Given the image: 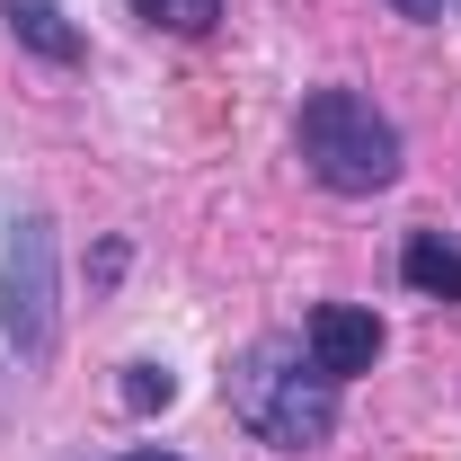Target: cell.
I'll return each instance as SVG.
<instances>
[{
  "mask_svg": "<svg viewBox=\"0 0 461 461\" xmlns=\"http://www.w3.org/2000/svg\"><path fill=\"white\" fill-rule=\"evenodd\" d=\"M222 400H230V417H240L258 444H276V453H311V444H329V426H338V382L311 364L302 338H258L222 373Z\"/></svg>",
  "mask_w": 461,
  "mask_h": 461,
  "instance_id": "1",
  "label": "cell"
},
{
  "mask_svg": "<svg viewBox=\"0 0 461 461\" xmlns=\"http://www.w3.org/2000/svg\"><path fill=\"white\" fill-rule=\"evenodd\" d=\"M293 142H302V169L320 177L329 195H382V186H400V124L364 89H311L302 115H293Z\"/></svg>",
  "mask_w": 461,
  "mask_h": 461,
  "instance_id": "2",
  "label": "cell"
},
{
  "mask_svg": "<svg viewBox=\"0 0 461 461\" xmlns=\"http://www.w3.org/2000/svg\"><path fill=\"white\" fill-rule=\"evenodd\" d=\"M0 329L27 364L54 355V230L36 222H9V258H0Z\"/></svg>",
  "mask_w": 461,
  "mask_h": 461,
  "instance_id": "3",
  "label": "cell"
},
{
  "mask_svg": "<svg viewBox=\"0 0 461 461\" xmlns=\"http://www.w3.org/2000/svg\"><path fill=\"white\" fill-rule=\"evenodd\" d=\"M302 346H311V364L346 382V373H373V355H382V320L373 311H355V302H320L311 320H302Z\"/></svg>",
  "mask_w": 461,
  "mask_h": 461,
  "instance_id": "4",
  "label": "cell"
},
{
  "mask_svg": "<svg viewBox=\"0 0 461 461\" xmlns=\"http://www.w3.org/2000/svg\"><path fill=\"white\" fill-rule=\"evenodd\" d=\"M400 285L426 293V302H461V249L444 240V230H408L400 249Z\"/></svg>",
  "mask_w": 461,
  "mask_h": 461,
  "instance_id": "5",
  "label": "cell"
},
{
  "mask_svg": "<svg viewBox=\"0 0 461 461\" xmlns=\"http://www.w3.org/2000/svg\"><path fill=\"white\" fill-rule=\"evenodd\" d=\"M9 9V36L27 45V54H45V62H80V27L62 18V0H0Z\"/></svg>",
  "mask_w": 461,
  "mask_h": 461,
  "instance_id": "6",
  "label": "cell"
},
{
  "mask_svg": "<svg viewBox=\"0 0 461 461\" xmlns=\"http://www.w3.org/2000/svg\"><path fill=\"white\" fill-rule=\"evenodd\" d=\"M151 27H169V36H204L213 18H222V0H133Z\"/></svg>",
  "mask_w": 461,
  "mask_h": 461,
  "instance_id": "7",
  "label": "cell"
},
{
  "mask_svg": "<svg viewBox=\"0 0 461 461\" xmlns=\"http://www.w3.org/2000/svg\"><path fill=\"white\" fill-rule=\"evenodd\" d=\"M177 400V382L160 373V364H133V382H124V408H169Z\"/></svg>",
  "mask_w": 461,
  "mask_h": 461,
  "instance_id": "8",
  "label": "cell"
},
{
  "mask_svg": "<svg viewBox=\"0 0 461 461\" xmlns=\"http://www.w3.org/2000/svg\"><path fill=\"white\" fill-rule=\"evenodd\" d=\"M400 18H444V0H391Z\"/></svg>",
  "mask_w": 461,
  "mask_h": 461,
  "instance_id": "9",
  "label": "cell"
},
{
  "mask_svg": "<svg viewBox=\"0 0 461 461\" xmlns=\"http://www.w3.org/2000/svg\"><path fill=\"white\" fill-rule=\"evenodd\" d=\"M124 461H177V453H124Z\"/></svg>",
  "mask_w": 461,
  "mask_h": 461,
  "instance_id": "10",
  "label": "cell"
}]
</instances>
